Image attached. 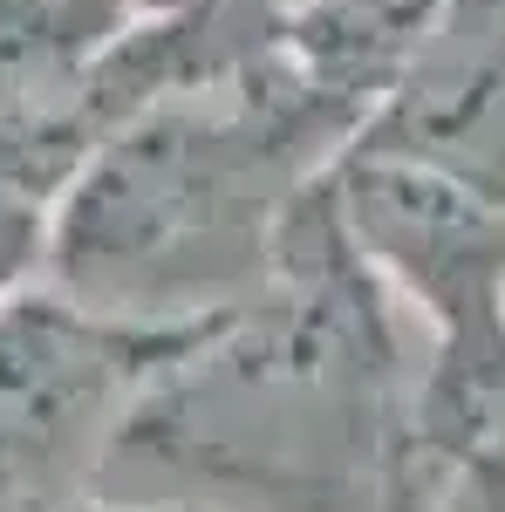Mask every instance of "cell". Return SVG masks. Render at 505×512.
I'll use <instances>...</instances> for the list:
<instances>
[{"mask_svg": "<svg viewBox=\"0 0 505 512\" xmlns=\"http://www.w3.org/2000/svg\"><path fill=\"white\" fill-rule=\"evenodd\" d=\"M430 349L355 253L328 178L267 280L137 396L96 499L192 512H403Z\"/></svg>", "mask_w": 505, "mask_h": 512, "instance_id": "obj_1", "label": "cell"}, {"mask_svg": "<svg viewBox=\"0 0 505 512\" xmlns=\"http://www.w3.org/2000/svg\"><path fill=\"white\" fill-rule=\"evenodd\" d=\"M355 144V117L267 48L123 110L55 212L48 287L96 315L198 328L267 280L294 198Z\"/></svg>", "mask_w": 505, "mask_h": 512, "instance_id": "obj_2", "label": "cell"}, {"mask_svg": "<svg viewBox=\"0 0 505 512\" xmlns=\"http://www.w3.org/2000/svg\"><path fill=\"white\" fill-rule=\"evenodd\" d=\"M205 335L96 315L48 280L0 308V512L96 499L137 396Z\"/></svg>", "mask_w": 505, "mask_h": 512, "instance_id": "obj_3", "label": "cell"}, {"mask_svg": "<svg viewBox=\"0 0 505 512\" xmlns=\"http://www.w3.org/2000/svg\"><path fill=\"white\" fill-rule=\"evenodd\" d=\"M355 144L505 205V0H444L430 41Z\"/></svg>", "mask_w": 505, "mask_h": 512, "instance_id": "obj_4", "label": "cell"}, {"mask_svg": "<svg viewBox=\"0 0 505 512\" xmlns=\"http://www.w3.org/2000/svg\"><path fill=\"white\" fill-rule=\"evenodd\" d=\"M137 21L130 0H0V123H76L103 137L96 76Z\"/></svg>", "mask_w": 505, "mask_h": 512, "instance_id": "obj_5", "label": "cell"}, {"mask_svg": "<svg viewBox=\"0 0 505 512\" xmlns=\"http://www.w3.org/2000/svg\"><path fill=\"white\" fill-rule=\"evenodd\" d=\"M437 14L444 0H314L308 14L287 21V35L273 48L294 62V76L314 96H328L342 117H355V137H362L376 103L430 41Z\"/></svg>", "mask_w": 505, "mask_h": 512, "instance_id": "obj_6", "label": "cell"}, {"mask_svg": "<svg viewBox=\"0 0 505 512\" xmlns=\"http://www.w3.org/2000/svg\"><path fill=\"white\" fill-rule=\"evenodd\" d=\"M89 151L76 123H0V308L48 280L55 212Z\"/></svg>", "mask_w": 505, "mask_h": 512, "instance_id": "obj_7", "label": "cell"}, {"mask_svg": "<svg viewBox=\"0 0 505 512\" xmlns=\"http://www.w3.org/2000/svg\"><path fill=\"white\" fill-rule=\"evenodd\" d=\"M76 512H192V506H137V499H89Z\"/></svg>", "mask_w": 505, "mask_h": 512, "instance_id": "obj_8", "label": "cell"}]
</instances>
